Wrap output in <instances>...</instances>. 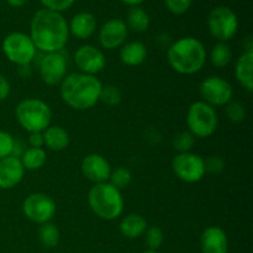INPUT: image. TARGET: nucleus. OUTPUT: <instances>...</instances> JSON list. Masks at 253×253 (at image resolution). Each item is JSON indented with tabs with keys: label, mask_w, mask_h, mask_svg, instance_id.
<instances>
[{
	"label": "nucleus",
	"mask_w": 253,
	"mask_h": 253,
	"mask_svg": "<svg viewBox=\"0 0 253 253\" xmlns=\"http://www.w3.org/2000/svg\"><path fill=\"white\" fill-rule=\"evenodd\" d=\"M69 35H72L76 39L88 40L93 36L98 29V21L96 17L91 12L81 11L74 15L68 22Z\"/></svg>",
	"instance_id": "18"
},
{
	"label": "nucleus",
	"mask_w": 253,
	"mask_h": 253,
	"mask_svg": "<svg viewBox=\"0 0 253 253\" xmlns=\"http://www.w3.org/2000/svg\"><path fill=\"white\" fill-rule=\"evenodd\" d=\"M208 30L217 42H227L236 36L239 31V19L236 12L229 6L214 7L208 15Z\"/></svg>",
	"instance_id": "8"
},
{
	"label": "nucleus",
	"mask_w": 253,
	"mask_h": 253,
	"mask_svg": "<svg viewBox=\"0 0 253 253\" xmlns=\"http://www.w3.org/2000/svg\"><path fill=\"white\" fill-rule=\"evenodd\" d=\"M88 204L91 211L101 220L113 221L123 215L125 208L121 190L109 182L94 184L88 192Z\"/></svg>",
	"instance_id": "4"
},
{
	"label": "nucleus",
	"mask_w": 253,
	"mask_h": 253,
	"mask_svg": "<svg viewBox=\"0 0 253 253\" xmlns=\"http://www.w3.org/2000/svg\"><path fill=\"white\" fill-rule=\"evenodd\" d=\"M15 138L9 132L4 130H0V160L5 157H9L12 155L14 151Z\"/></svg>",
	"instance_id": "33"
},
{
	"label": "nucleus",
	"mask_w": 253,
	"mask_h": 253,
	"mask_svg": "<svg viewBox=\"0 0 253 253\" xmlns=\"http://www.w3.org/2000/svg\"><path fill=\"white\" fill-rule=\"evenodd\" d=\"M125 24L128 30L141 34V32L147 31L148 27H150V15L141 6H133L128 10Z\"/></svg>",
	"instance_id": "23"
},
{
	"label": "nucleus",
	"mask_w": 253,
	"mask_h": 253,
	"mask_svg": "<svg viewBox=\"0 0 253 253\" xmlns=\"http://www.w3.org/2000/svg\"><path fill=\"white\" fill-rule=\"evenodd\" d=\"M208 59L205 44L193 36L180 37L167 48V61L170 68L183 76H193L204 68Z\"/></svg>",
	"instance_id": "3"
},
{
	"label": "nucleus",
	"mask_w": 253,
	"mask_h": 253,
	"mask_svg": "<svg viewBox=\"0 0 253 253\" xmlns=\"http://www.w3.org/2000/svg\"><path fill=\"white\" fill-rule=\"evenodd\" d=\"M145 241L146 245L148 246V250H153V251H157L163 244V232L160 227L157 226H151L147 227V230L145 231Z\"/></svg>",
	"instance_id": "31"
},
{
	"label": "nucleus",
	"mask_w": 253,
	"mask_h": 253,
	"mask_svg": "<svg viewBox=\"0 0 253 253\" xmlns=\"http://www.w3.org/2000/svg\"><path fill=\"white\" fill-rule=\"evenodd\" d=\"M188 131L194 137L208 138L214 135L219 126V118L215 108L203 100L190 104L187 111Z\"/></svg>",
	"instance_id": "6"
},
{
	"label": "nucleus",
	"mask_w": 253,
	"mask_h": 253,
	"mask_svg": "<svg viewBox=\"0 0 253 253\" xmlns=\"http://www.w3.org/2000/svg\"><path fill=\"white\" fill-rule=\"evenodd\" d=\"M108 182L111 185H114L116 189L123 190L127 188L132 182V173L125 167H118L111 170L110 178H109Z\"/></svg>",
	"instance_id": "27"
},
{
	"label": "nucleus",
	"mask_w": 253,
	"mask_h": 253,
	"mask_svg": "<svg viewBox=\"0 0 253 253\" xmlns=\"http://www.w3.org/2000/svg\"><path fill=\"white\" fill-rule=\"evenodd\" d=\"M203 253H227L229 240L226 232L220 226H209L203 231L200 237Z\"/></svg>",
	"instance_id": "17"
},
{
	"label": "nucleus",
	"mask_w": 253,
	"mask_h": 253,
	"mask_svg": "<svg viewBox=\"0 0 253 253\" xmlns=\"http://www.w3.org/2000/svg\"><path fill=\"white\" fill-rule=\"evenodd\" d=\"M81 170L89 182L99 184L108 182L113 168L104 156L99 153H90L82 160Z\"/></svg>",
	"instance_id": "15"
},
{
	"label": "nucleus",
	"mask_w": 253,
	"mask_h": 253,
	"mask_svg": "<svg viewBox=\"0 0 253 253\" xmlns=\"http://www.w3.org/2000/svg\"><path fill=\"white\" fill-rule=\"evenodd\" d=\"M59 85V94L64 104L78 111L94 108L99 103L103 88V83L96 76L81 72L67 74Z\"/></svg>",
	"instance_id": "2"
},
{
	"label": "nucleus",
	"mask_w": 253,
	"mask_h": 253,
	"mask_svg": "<svg viewBox=\"0 0 253 253\" xmlns=\"http://www.w3.org/2000/svg\"><path fill=\"white\" fill-rule=\"evenodd\" d=\"M202 100L212 108L225 106L234 99V88L231 84L219 76L207 77L199 85Z\"/></svg>",
	"instance_id": "10"
},
{
	"label": "nucleus",
	"mask_w": 253,
	"mask_h": 253,
	"mask_svg": "<svg viewBox=\"0 0 253 253\" xmlns=\"http://www.w3.org/2000/svg\"><path fill=\"white\" fill-rule=\"evenodd\" d=\"M128 35V29L123 19H110L104 22L98 32V40L104 49L113 51L120 48L126 42Z\"/></svg>",
	"instance_id": "14"
},
{
	"label": "nucleus",
	"mask_w": 253,
	"mask_h": 253,
	"mask_svg": "<svg viewBox=\"0 0 253 253\" xmlns=\"http://www.w3.org/2000/svg\"><path fill=\"white\" fill-rule=\"evenodd\" d=\"M56 211V202L44 193H32L22 202V212L26 219L37 225L51 221Z\"/></svg>",
	"instance_id": "9"
},
{
	"label": "nucleus",
	"mask_w": 253,
	"mask_h": 253,
	"mask_svg": "<svg viewBox=\"0 0 253 253\" xmlns=\"http://www.w3.org/2000/svg\"><path fill=\"white\" fill-rule=\"evenodd\" d=\"M29 146L34 148H43V133L42 132H31L29 135Z\"/></svg>",
	"instance_id": "37"
},
{
	"label": "nucleus",
	"mask_w": 253,
	"mask_h": 253,
	"mask_svg": "<svg viewBox=\"0 0 253 253\" xmlns=\"http://www.w3.org/2000/svg\"><path fill=\"white\" fill-rule=\"evenodd\" d=\"M39 239L44 247H47V249H53V247H56L58 245L59 239H61L58 227L54 224H52L51 221L40 225Z\"/></svg>",
	"instance_id": "26"
},
{
	"label": "nucleus",
	"mask_w": 253,
	"mask_h": 253,
	"mask_svg": "<svg viewBox=\"0 0 253 253\" xmlns=\"http://www.w3.org/2000/svg\"><path fill=\"white\" fill-rule=\"evenodd\" d=\"M244 48H245V51H252L253 52V39H252L251 35H249V36L244 40Z\"/></svg>",
	"instance_id": "39"
},
{
	"label": "nucleus",
	"mask_w": 253,
	"mask_h": 253,
	"mask_svg": "<svg viewBox=\"0 0 253 253\" xmlns=\"http://www.w3.org/2000/svg\"><path fill=\"white\" fill-rule=\"evenodd\" d=\"M205 172L210 174H220L225 168V162L220 156H209L204 160Z\"/></svg>",
	"instance_id": "35"
},
{
	"label": "nucleus",
	"mask_w": 253,
	"mask_h": 253,
	"mask_svg": "<svg viewBox=\"0 0 253 253\" xmlns=\"http://www.w3.org/2000/svg\"><path fill=\"white\" fill-rule=\"evenodd\" d=\"M6 2L11 7H22L29 2V0H6Z\"/></svg>",
	"instance_id": "38"
},
{
	"label": "nucleus",
	"mask_w": 253,
	"mask_h": 253,
	"mask_svg": "<svg viewBox=\"0 0 253 253\" xmlns=\"http://www.w3.org/2000/svg\"><path fill=\"white\" fill-rule=\"evenodd\" d=\"M42 133H43L44 146L53 152H61L66 150L71 142L68 131L59 125H49Z\"/></svg>",
	"instance_id": "21"
},
{
	"label": "nucleus",
	"mask_w": 253,
	"mask_h": 253,
	"mask_svg": "<svg viewBox=\"0 0 253 253\" xmlns=\"http://www.w3.org/2000/svg\"><path fill=\"white\" fill-rule=\"evenodd\" d=\"M43 9L52 10L56 12H63L66 10L71 9L76 0H40Z\"/></svg>",
	"instance_id": "34"
},
{
	"label": "nucleus",
	"mask_w": 253,
	"mask_h": 253,
	"mask_svg": "<svg viewBox=\"0 0 253 253\" xmlns=\"http://www.w3.org/2000/svg\"><path fill=\"white\" fill-rule=\"evenodd\" d=\"M119 58L121 63L127 67H137L147 58V47L140 41L125 42L120 47Z\"/></svg>",
	"instance_id": "19"
},
{
	"label": "nucleus",
	"mask_w": 253,
	"mask_h": 253,
	"mask_svg": "<svg viewBox=\"0 0 253 253\" xmlns=\"http://www.w3.org/2000/svg\"><path fill=\"white\" fill-rule=\"evenodd\" d=\"M173 173L185 183H198L207 174L204 158L193 152L177 153L172 161Z\"/></svg>",
	"instance_id": "11"
},
{
	"label": "nucleus",
	"mask_w": 253,
	"mask_h": 253,
	"mask_svg": "<svg viewBox=\"0 0 253 253\" xmlns=\"http://www.w3.org/2000/svg\"><path fill=\"white\" fill-rule=\"evenodd\" d=\"M121 2H124L125 5H128V6L133 7V6H140L145 0H120Z\"/></svg>",
	"instance_id": "40"
},
{
	"label": "nucleus",
	"mask_w": 253,
	"mask_h": 253,
	"mask_svg": "<svg viewBox=\"0 0 253 253\" xmlns=\"http://www.w3.org/2000/svg\"><path fill=\"white\" fill-rule=\"evenodd\" d=\"M25 170L41 169L47 162V153L44 148L27 147L20 157Z\"/></svg>",
	"instance_id": "24"
},
{
	"label": "nucleus",
	"mask_w": 253,
	"mask_h": 253,
	"mask_svg": "<svg viewBox=\"0 0 253 253\" xmlns=\"http://www.w3.org/2000/svg\"><path fill=\"white\" fill-rule=\"evenodd\" d=\"M143 253H158L157 251H153V250H147V251H145Z\"/></svg>",
	"instance_id": "41"
},
{
	"label": "nucleus",
	"mask_w": 253,
	"mask_h": 253,
	"mask_svg": "<svg viewBox=\"0 0 253 253\" xmlns=\"http://www.w3.org/2000/svg\"><path fill=\"white\" fill-rule=\"evenodd\" d=\"M10 91H11L10 82L7 81L4 74L0 73V101H4L5 99H7V96L10 95Z\"/></svg>",
	"instance_id": "36"
},
{
	"label": "nucleus",
	"mask_w": 253,
	"mask_h": 253,
	"mask_svg": "<svg viewBox=\"0 0 253 253\" xmlns=\"http://www.w3.org/2000/svg\"><path fill=\"white\" fill-rule=\"evenodd\" d=\"M173 148L178 153L190 152L195 143V137L189 132V131H180L173 138Z\"/></svg>",
	"instance_id": "30"
},
{
	"label": "nucleus",
	"mask_w": 253,
	"mask_h": 253,
	"mask_svg": "<svg viewBox=\"0 0 253 253\" xmlns=\"http://www.w3.org/2000/svg\"><path fill=\"white\" fill-rule=\"evenodd\" d=\"M121 100H123V93L118 86L113 85V84L103 85L99 101L108 106H116L121 103Z\"/></svg>",
	"instance_id": "28"
},
{
	"label": "nucleus",
	"mask_w": 253,
	"mask_h": 253,
	"mask_svg": "<svg viewBox=\"0 0 253 253\" xmlns=\"http://www.w3.org/2000/svg\"><path fill=\"white\" fill-rule=\"evenodd\" d=\"M68 64L63 52L43 53L39 64L40 77L42 82L49 86L58 85L67 76Z\"/></svg>",
	"instance_id": "12"
},
{
	"label": "nucleus",
	"mask_w": 253,
	"mask_h": 253,
	"mask_svg": "<svg viewBox=\"0 0 253 253\" xmlns=\"http://www.w3.org/2000/svg\"><path fill=\"white\" fill-rule=\"evenodd\" d=\"M73 59L78 72L90 76H96L106 66L104 52L93 44H83L77 48Z\"/></svg>",
	"instance_id": "13"
},
{
	"label": "nucleus",
	"mask_w": 253,
	"mask_h": 253,
	"mask_svg": "<svg viewBox=\"0 0 253 253\" xmlns=\"http://www.w3.org/2000/svg\"><path fill=\"white\" fill-rule=\"evenodd\" d=\"M1 49L11 63L19 67L30 66L37 56L36 46L31 37L24 32H11L2 40Z\"/></svg>",
	"instance_id": "7"
},
{
	"label": "nucleus",
	"mask_w": 253,
	"mask_h": 253,
	"mask_svg": "<svg viewBox=\"0 0 253 253\" xmlns=\"http://www.w3.org/2000/svg\"><path fill=\"white\" fill-rule=\"evenodd\" d=\"M225 114L231 123L240 124L246 119V108L242 103L232 99L229 104L225 105Z\"/></svg>",
	"instance_id": "29"
},
{
	"label": "nucleus",
	"mask_w": 253,
	"mask_h": 253,
	"mask_svg": "<svg viewBox=\"0 0 253 253\" xmlns=\"http://www.w3.org/2000/svg\"><path fill=\"white\" fill-rule=\"evenodd\" d=\"M29 36L42 53L61 52L69 39L68 21L61 12L42 7L32 16Z\"/></svg>",
	"instance_id": "1"
},
{
	"label": "nucleus",
	"mask_w": 253,
	"mask_h": 253,
	"mask_svg": "<svg viewBox=\"0 0 253 253\" xmlns=\"http://www.w3.org/2000/svg\"><path fill=\"white\" fill-rule=\"evenodd\" d=\"M25 168L20 158L9 156L0 160V189L9 190L17 187L25 177Z\"/></svg>",
	"instance_id": "16"
},
{
	"label": "nucleus",
	"mask_w": 253,
	"mask_h": 253,
	"mask_svg": "<svg viewBox=\"0 0 253 253\" xmlns=\"http://www.w3.org/2000/svg\"><path fill=\"white\" fill-rule=\"evenodd\" d=\"M193 4V0H165V5L168 9V11L173 15H184L188 12Z\"/></svg>",
	"instance_id": "32"
},
{
	"label": "nucleus",
	"mask_w": 253,
	"mask_h": 253,
	"mask_svg": "<svg viewBox=\"0 0 253 253\" xmlns=\"http://www.w3.org/2000/svg\"><path fill=\"white\" fill-rule=\"evenodd\" d=\"M210 63L215 68H225L229 66L232 61V49L226 42H217L209 54Z\"/></svg>",
	"instance_id": "25"
},
{
	"label": "nucleus",
	"mask_w": 253,
	"mask_h": 253,
	"mask_svg": "<svg viewBox=\"0 0 253 253\" xmlns=\"http://www.w3.org/2000/svg\"><path fill=\"white\" fill-rule=\"evenodd\" d=\"M235 77L242 88L253 90V52L244 51L235 63Z\"/></svg>",
	"instance_id": "20"
},
{
	"label": "nucleus",
	"mask_w": 253,
	"mask_h": 253,
	"mask_svg": "<svg viewBox=\"0 0 253 253\" xmlns=\"http://www.w3.org/2000/svg\"><path fill=\"white\" fill-rule=\"evenodd\" d=\"M15 118L19 125L31 132H43L52 121V110L48 104L39 98H26L15 108Z\"/></svg>",
	"instance_id": "5"
},
{
	"label": "nucleus",
	"mask_w": 253,
	"mask_h": 253,
	"mask_svg": "<svg viewBox=\"0 0 253 253\" xmlns=\"http://www.w3.org/2000/svg\"><path fill=\"white\" fill-rule=\"evenodd\" d=\"M147 221L140 214H128L121 219L120 232L126 239H138L147 230Z\"/></svg>",
	"instance_id": "22"
}]
</instances>
